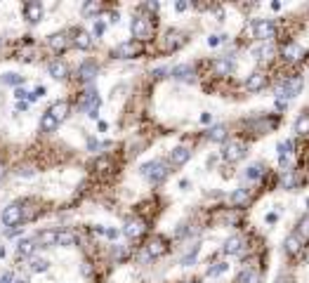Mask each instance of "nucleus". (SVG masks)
Masks as SVG:
<instances>
[{"label": "nucleus", "mask_w": 309, "mask_h": 283, "mask_svg": "<svg viewBox=\"0 0 309 283\" xmlns=\"http://www.w3.org/2000/svg\"><path fill=\"white\" fill-rule=\"evenodd\" d=\"M300 90H302V78L290 76L288 80L279 88V92H276V102H279V106H283V104L288 102V99H293L295 95H300Z\"/></svg>", "instance_id": "obj_1"}, {"label": "nucleus", "mask_w": 309, "mask_h": 283, "mask_svg": "<svg viewBox=\"0 0 309 283\" xmlns=\"http://www.w3.org/2000/svg\"><path fill=\"white\" fill-rule=\"evenodd\" d=\"M168 166H165L163 160H149V163H144L142 166V175H144L149 182H153V184H161V182L168 177Z\"/></svg>", "instance_id": "obj_2"}, {"label": "nucleus", "mask_w": 309, "mask_h": 283, "mask_svg": "<svg viewBox=\"0 0 309 283\" xmlns=\"http://www.w3.org/2000/svg\"><path fill=\"white\" fill-rule=\"evenodd\" d=\"M130 28H132V35L137 38V43L149 41V38L153 35V24H151L149 17H135Z\"/></svg>", "instance_id": "obj_3"}, {"label": "nucleus", "mask_w": 309, "mask_h": 283, "mask_svg": "<svg viewBox=\"0 0 309 283\" xmlns=\"http://www.w3.org/2000/svg\"><path fill=\"white\" fill-rule=\"evenodd\" d=\"M142 43L137 41H125L121 43L116 50H113V57H118V59H135V57L142 55Z\"/></svg>", "instance_id": "obj_4"}, {"label": "nucleus", "mask_w": 309, "mask_h": 283, "mask_svg": "<svg viewBox=\"0 0 309 283\" xmlns=\"http://www.w3.org/2000/svg\"><path fill=\"white\" fill-rule=\"evenodd\" d=\"M253 31H255V38H257V41H264V43H267L269 38H274L276 24L272 19H257L253 24Z\"/></svg>", "instance_id": "obj_5"}, {"label": "nucleus", "mask_w": 309, "mask_h": 283, "mask_svg": "<svg viewBox=\"0 0 309 283\" xmlns=\"http://www.w3.org/2000/svg\"><path fill=\"white\" fill-rule=\"evenodd\" d=\"M184 33H182V31H175V28H172V31H168V33L163 35V43H161V50H163V52H175V50L177 48H182V45H184Z\"/></svg>", "instance_id": "obj_6"}, {"label": "nucleus", "mask_w": 309, "mask_h": 283, "mask_svg": "<svg viewBox=\"0 0 309 283\" xmlns=\"http://www.w3.org/2000/svg\"><path fill=\"white\" fill-rule=\"evenodd\" d=\"M246 153H248V146L243 144V142H229L227 146H224V151H222V156L229 160V163H236V160L241 158H246Z\"/></svg>", "instance_id": "obj_7"}, {"label": "nucleus", "mask_w": 309, "mask_h": 283, "mask_svg": "<svg viewBox=\"0 0 309 283\" xmlns=\"http://www.w3.org/2000/svg\"><path fill=\"white\" fill-rule=\"evenodd\" d=\"M21 213H24L21 203H12V206H7L5 210H3V224H5V227H14V224H19Z\"/></svg>", "instance_id": "obj_8"}, {"label": "nucleus", "mask_w": 309, "mask_h": 283, "mask_svg": "<svg viewBox=\"0 0 309 283\" xmlns=\"http://www.w3.org/2000/svg\"><path fill=\"white\" fill-rule=\"evenodd\" d=\"M246 250V238L241 234H234L231 238H227V243H224V253L227 255H241Z\"/></svg>", "instance_id": "obj_9"}, {"label": "nucleus", "mask_w": 309, "mask_h": 283, "mask_svg": "<svg viewBox=\"0 0 309 283\" xmlns=\"http://www.w3.org/2000/svg\"><path fill=\"white\" fill-rule=\"evenodd\" d=\"M144 231H146V224L142 220H128L123 227V234L128 236V238H139Z\"/></svg>", "instance_id": "obj_10"}, {"label": "nucleus", "mask_w": 309, "mask_h": 283, "mask_svg": "<svg viewBox=\"0 0 309 283\" xmlns=\"http://www.w3.org/2000/svg\"><path fill=\"white\" fill-rule=\"evenodd\" d=\"M246 88L250 92H260L262 88H267V76H264L262 71H255V73H250V76H248Z\"/></svg>", "instance_id": "obj_11"}, {"label": "nucleus", "mask_w": 309, "mask_h": 283, "mask_svg": "<svg viewBox=\"0 0 309 283\" xmlns=\"http://www.w3.org/2000/svg\"><path fill=\"white\" fill-rule=\"evenodd\" d=\"M281 55L286 57L288 62H300L304 57V50H302V45H297V43H288V45L281 50Z\"/></svg>", "instance_id": "obj_12"}, {"label": "nucleus", "mask_w": 309, "mask_h": 283, "mask_svg": "<svg viewBox=\"0 0 309 283\" xmlns=\"http://www.w3.org/2000/svg\"><path fill=\"white\" fill-rule=\"evenodd\" d=\"M165 241L161 238V236H156V238H151L149 241V246H146V257H151V260H156V257H161L165 253Z\"/></svg>", "instance_id": "obj_13"}, {"label": "nucleus", "mask_w": 309, "mask_h": 283, "mask_svg": "<svg viewBox=\"0 0 309 283\" xmlns=\"http://www.w3.org/2000/svg\"><path fill=\"white\" fill-rule=\"evenodd\" d=\"M189 158H191V149H189V146H177V149H172V153H170L172 166H184Z\"/></svg>", "instance_id": "obj_14"}, {"label": "nucleus", "mask_w": 309, "mask_h": 283, "mask_svg": "<svg viewBox=\"0 0 309 283\" xmlns=\"http://www.w3.org/2000/svg\"><path fill=\"white\" fill-rule=\"evenodd\" d=\"M24 14H26L28 21H41V17H43V5L38 3V0H31V3H26V5H24Z\"/></svg>", "instance_id": "obj_15"}, {"label": "nucleus", "mask_w": 309, "mask_h": 283, "mask_svg": "<svg viewBox=\"0 0 309 283\" xmlns=\"http://www.w3.org/2000/svg\"><path fill=\"white\" fill-rule=\"evenodd\" d=\"M97 73H99V69H97L95 62H85V64H81V69H78V78H81V80H92V78H97Z\"/></svg>", "instance_id": "obj_16"}, {"label": "nucleus", "mask_w": 309, "mask_h": 283, "mask_svg": "<svg viewBox=\"0 0 309 283\" xmlns=\"http://www.w3.org/2000/svg\"><path fill=\"white\" fill-rule=\"evenodd\" d=\"M48 113H50L52 118H55L57 123H62L64 118L69 116V104H66V102H57V104H52V109H50Z\"/></svg>", "instance_id": "obj_17"}, {"label": "nucleus", "mask_w": 309, "mask_h": 283, "mask_svg": "<svg viewBox=\"0 0 309 283\" xmlns=\"http://www.w3.org/2000/svg\"><path fill=\"white\" fill-rule=\"evenodd\" d=\"M48 45L55 52H62V50H66V45H69V35L66 33H55V35H50V41H48Z\"/></svg>", "instance_id": "obj_18"}, {"label": "nucleus", "mask_w": 309, "mask_h": 283, "mask_svg": "<svg viewBox=\"0 0 309 283\" xmlns=\"http://www.w3.org/2000/svg\"><path fill=\"white\" fill-rule=\"evenodd\" d=\"M33 243H38V246H43V248H50V246H55V243H57V231H52V229L41 231V234L35 236Z\"/></svg>", "instance_id": "obj_19"}, {"label": "nucleus", "mask_w": 309, "mask_h": 283, "mask_svg": "<svg viewBox=\"0 0 309 283\" xmlns=\"http://www.w3.org/2000/svg\"><path fill=\"white\" fill-rule=\"evenodd\" d=\"M172 78H177V80H194V66L191 64H182L177 69H172Z\"/></svg>", "instance_id": "obj_20"}, {"label": "nucleus", "mask_w": 309, "mask_h": 283, "mask_svg": "<svg viewBox=\"0 0 309 283\" xmlns=\"http://www.w3.org/2000/svg\"><path fill=\"white\" fill-rule=\"evenodd\" d=\"M236 283H260V271L253 269V267H248V269H243L239 274Z\"/></svg>", "instance_id": "obj_21"}, {"label": "nucleus", "mask_w": 309, "mask_h": 283, "mask_svg": "<svg viewBox=\"0 0 309 283\" xmlns=\"http://www.w3.org/2000/svg\"><path fill=\"white\" fill-rule=\"evenodd\" d=\"M55 246H64V248L76 246V234H73V231H57V243Z\"/></svg>", "instance_id": "obj_22"}, {"label": "nucleus", "mask_w": 309, "mask_h": 283, "mask_svg": "<svg viewBox=\"0 0 309 283\" xmlns=\"http://www.w3.org/2000/svg\"><path fill=\"white\" fill-rule=\"evenodd\" d=\"M66 73H69L66 64H62V62H52V64H50V76H52V78L64 80V78H66Z\"/></svg>", "instance_id": "obj_23"}, {"label": "nucleus", "mask_w": 309, "mask_h": 283, "mask_svg": "<svg viewBox=\"0 0 309 283\" xmlns=\"http://www.w3.org/2000/svg\"><path fill=\"white\" fill-rule=\"evenodd\" d=\"M300 246H302V241H300V236L297 234H290L288 238H286V243H283V248H286L288 255H295L297 250H300Z\"/></svg>", "instance_id": "obj_24"}, {"label": "nucleus", "mask_w": 309, "mask_h": 283, "mask_svg": "<svg viewBox=\"0 0 309 283\" xmlns=\"http://www.w3.org/2000/svg\"><path fill=\"white\" fill-rule=\"evenodd\" d=\"M73 43H76L81 50H90V48H92V35H90L88 31H76V38H73Z\"/></svg>", "instance_id": "obj_25"}, {"label": "nucleus", "mask_w": 309, "mask_h": 283, "mask_svg": "<svg viewBox=\"0 0 309 283\" xmlns=\"http://www.w3.org/2000/svg\"><path fill=\"white\" fill-rule=\"evenodd\" d=\"M224 137H227V128L224 125H215V128L208 130V139L210 142H224Z\"/></svg>", "instance_id": "obj_26"}, {"label": "nucleus", "mask_w": 309, "mask_h": 283, "mask_svg": "<svg viewBox=\"0 0 309 283\" xmlns=\"http://www.w3.org/2000/svg\"><path fill=\"white\" fill-rule=\"evenodd\" d=\"M295 132L297 135H309V113H300V116H297Z\"/></svg>", "instance_id": "obj_27"}, {"label": "nucleus", "mask_w": 309, "mask_h": 283, "mask_svg": "<svg viewBox=\"0 0 309 283\" xmlns=\"http://www.w3.org/2000/svg\"><path fill=\"white\" fill-rule=\"evenodd\" d=\"M255 55H260L262 62H269V59H272V57L276 55V50H274V45H269V43H264L262 48L255 50Z\"/></svg>", "instance_id": "obj_28"}, {"label": "nucleus", "mask_w": 309, "mask_h": 283, "mask_svg": "<svg viewBox=\"0 0 309 283\" xmlns=\"http://www.w3.org/2000/svg\"><path fill=\"white\" fill-rule=\"evenodd\" d=\"M231 62H229V59H217V62H215V73H217V76H229V73H231Z\"/></svg>", "instance_id": "obj_29"}, {"label": "nucleus", "mask_w": 309, "mask_h": 283, "mask_svg": "<svg viewBox=\"0 0 309 283\" xmlns=\"http://www.w3.org/2000/svg\"><path fill=\"white\" fill-rule=\"evenodd\" d=\"M33 250H35V243L33 241H19V246H17V255H19V257H28Z\"/></svg>", "instance_id": "obj_30"}, {"label": "nucleus", "mask_w": 309, "mask_h": 283, "mask_svg": "<svg viewBox=\"0 0 309 283\" xmlns=\"http://www.w3.org/2000/svg\"><path fill=\"white\" fill-rule=\"evenodd\" d=\"M231 203H234V206H246V203H248V191H246V189H236V191H234L231 193Z\"/></svg>", "instance_id": "obj_31"}, {"label": "nucleus", "mask_w": 309, "mask_h": 283, "mask_svg": "<svg viewBox=\"0 0 309 283\" xmlns=\"http://www.w3.org/2000/svg\"><path fill=\"white\" fill-rule=\"evenodd\" d=\"M297 175H295V170H288V173L283 175V180H281V184H283V189H295V184H297Z\"/></svg>", "instance_id": "obj_32"}, {"label": "nucleus", "mask_w": 309, "mask_h": 283, "mask_svg": "<svg viewBox=\"0 0 309 283\" xmlns=\"http://www.w3.org/2000/svg\"><path fill=\"white\" fill-rule=\"evenodd\" d=\"M57 125H59V123H57V120H55L52 116H50V113H45V116L41 118V128H43L45 132H55V130H57Z\"/></svg>", "instance_id": "obj_33"}, {"label": "nucleus", "mask_w": 309, "mask_h": 283, "mask_svg": "<svg viewBox=\"0 0 309 283\" xmlns=\"http://www.w3.org/2000/svg\"><path fill=\"white\" fill-rule=\"evenodd\" d=\"M297 236L300 238H309V215L300 217V222H297Z\"/></svg>", "instance_id": "obj_34"}, {"label": "nucleus", "mask_w": 309, "mask_h": 283, "mask_svg": "<svg viewBox=\"0 0 309 283\" xmlns=\"http://www.w3.org/2000/svg\"><path fill=\"white\" fill-rule=\"evenodd\" d=\"M288 153H290V142H281V144H279V160H281V166H286Z\"/></svg>", "instance_id": "obj_35"}, {"label": "nucleus", "mask_w": 309, "mask_h": 283, "mask_svg": "<svg viewBox=\"0 0 309 283\" xmlns=\"http://www.w3.org/2000/svg\"><path fill=\"white\" fill-rule=\"evenodd\" d=\"M48 267H50L48 260H33V262H31V271H35V274H41V271H48Z\"/></svg>", "instance_id": "obj_36"}, {"label": "nucleus", "mask_w": 309, "mask_h": 283, "mask_svg": "<svg viewBox=\"0 0 309 283\" xmlns=\"http://www.w3.org/2000/svg\"><path fill=\"white\" fill-rule=\"evenodd\" d=\"M227 271V264L224 262H215L210 269H208V276H220V274H224Z\"/></svg>", "instance_id": "obj_37"}, {"label": "nucleus", "mask_w": 309, "mask_h": 283, "mask_svg": "<svg viewBox=\"0 0 309 283\" xmlns=\"http://www.w3.org/2000/svg\"><path fill=\"white\" fill-rule=\"evenodd\" d=\"M260 175H262V166H250L248 168V173H246V177L248 180H257Z\"/></svg>", "instance_id": "obj_38"}, {"label": "nucleus", "mask_w": 309, "mask_h": 283, "mask_svg": "<svg viewBox=\"0 0 309 283\" xmlns=\"http://www.w3.org/2000/svg\"><path fill=\"white\" fill-rule=\"evenodd\" d=\"M97 12H99V5H97V3H85V5H83V14H85V17L97 14Z\"/></svg>", "instance_id": "obj_39"}, {"label": "nucleus", "mask_w": 309, "mask_h": 283, "mask_svg": "<svg viewBox=\"0 0 309 283\" xmlns=\"http://www.w3.org/2000/svg\"><path fill=\"white\" fill-rule=\"evenodd\" d=\"M196 253H199V246H194V248H191V253L182 257V264H184V267H189V264H194V260H196Z\"/></svg>", "instance_id": "obj_40"}, {"label": "nucleus", "mask_w": 309, "mask_h": 283, "mask_svg": "<svg viewBox=\"0 0 309 283\" xmlns=\"http://www.w3.org/2000/svg\"><path fill=\"white\" fill-rule=\"evenodd\" d=\"M3 83H7V85H19L21 83V76H17V73H5V76H3Z\"/></svg>", "instance_id": "obj_41"}, {"label": "nucleus", "mask_w": 309, "mask_h": 283, "mask_svg": "<svg viewBox=\"0 0 309 283\" xmlns=\"http://www.w3.org/2000/svg\"><path fill=\"white\" fill-rule=\"evenodd\" d=\"M222 41H224V35H210V38H208V45H213L215 48V45H220Z\"/></svg>", "instance_id": "obj_42"}, {"label": "nucleus", "mask_w": 309, "mask_h": 283, "mask_svg": "<svg viewBox=\"0 0 309 283\" xmlns=\"http://www.w3.org/2000/svg\"><path fill=\"white\" fill-rule=\"evenodd\" d=\"M88 149L90 151H97V149H102V144H99L97 139H88Z\"/></svg>", "instance_id": "obj_43"}, {"label": "nucleus", "mask_w": 309, "mask_h": 283, "mask_svg": "<svg viewBox=\"0 0 309 283\" xmlns=\"http://www.w3.org/2000/svg\"><path fill=\"white\" fill-rule=\"evenodd\" d=\"M104 33V21H97L95 24V35H102Z\"/></svg>", "instance_id": "obj_44"}, {"label": "nucleus", "mask_w": 309, "mask_h": 283, "mask_svg": "<svg viewBox=\"0 0 309 283\" xmlns=\"http://www.w3.org/2000/svg\"><path fill=\"white\" fill-rule=\"evenodd\" d=\"M12 281H14V276H12V274H10V271L0 276V283H12Z\"/></svg>", "instance_id": "obj_45"}, {"label": "nucleus", "mask_w": 309, "mask_h": 283, "mask_svg": "<svg viewBox=\"0 0 309 283\" xmlns=\"http://www.w3.org/2000/svg\"><path fill=\"white\" fill-rule=\"evenodd\" d=\"M186 7H189V3H184V0H179L177 5H175V10H177V12H184Z\"/></svg>", "instance_id": "obj_46"}, {"label": "nucleus", "mask_w": 309, "mask_h": 283, "mask_svg": "<svg viewBox=\"0 0 309 283\" xmlns=\"http://www.w3.org/2000/svg\"><path fill=\"white\" fill-rule=\"evenodd\" d=\"M276 283H293V278H290L288 274H281V276L276 278Z\"/></svg>", "instance_id": "obj_47"}, {"label": "nucleus", "mask_w": 309, "mask_h": 283, "mask_svg": "<svg viewBox=\"0 0 309 283\" xmlns=\"http://www.w3.org/2000/svg\"><path fill=\"white\" fill-rule=\"evenodd\" d=\"M19 175H24V177H31V175H33V168H21Z\"/></svg>", "instance_id": "obj_48"}, {"label": "nucleus", "mask_w": 309, "mask_h": 283, "mask_svg": "<svg viewBox=\"0 0 309 283\" xmlns=\"http://www.w3.org/2000/svg\"><path fill=\"white\" fill-rule=\"evenodd\" d=\"M276 220H279V215H276V213H269L267 215V222H269V224H274Z\"/></svg>", "instance_id": "obj_49"}, {"label": "nucleus", "mask_w": 309, "mask_h": 283, "mask_svg": "<svg viewBox=\"0 0 309 283\" xmlns=\"http://www.w3.org/2000/svg\"><path fill=\"white\" fill-rule=\"evenodd\" d=\"M14 95H17V99H19V102H21L24 97H28V92H26V90H17V92H14Z\"/></svg>", "instance_id": "obj_50"}, {"label": "nucleus", "mask_w": 309, "mask_h": 283, "mask_svg": "<svg viewBox=\"0 0 309 283\" xmlns=\"http://www.w3.org/2000/svg\"><path fill=\"white\" fill-rule=\"evenodd\" d=\"M146 10H151V12H156V10H158V3H146Z\"/></svg>", "instance_id": "obj_51"}, {"label": "nucleus", "mask_w": 309, "mask_h": 283, "mask_svg": "<svg viewBox=\"0 0 309 283\" xmlns=\"http://www.w3.org/2000/svg\"><path fill=\"white\" fill-rule=\"evenodd\" d=\"M12 283H26V281H24V278H14Z\"/></svg>", "instance_id": "obj_52"}, {"label": "nucleus", "mask_w": 309, "mask_h": 283, "mask_svg": "<svg viewBox=\"0 0 309 283\" xmlns=\"http://www.w3.org/2000/svg\"><path fill=\"white\" fill-rule=\"evenodd\" d=\"M0 180H3V166H0Z\"/></svg>", "instance_id": "obj_53"}, {"label": "nucleus", "mask_w": 309, "mask_h": 283, "mask_svg": "<svg viewBox=\"0 0 309 283\" xmlns=\"http://www.w3.org/2000/svg\"><path fill=\"white\" fill-rule=\"evenodd\" d=\"M186 283H196V281H186Z\"/></svg>", "instance_id": "obj_54"}]
</instances>
